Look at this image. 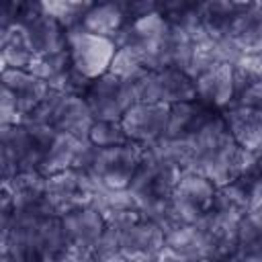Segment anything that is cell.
I'll list each match as a JSON object with an SVG mask.
<instances>
[{"label": "cell", "mask_w": 262, "mask_h": 262, "mask_svg": "<svg viewBox=\"0 0 262 262\" xmlns=\"http://www.w3.org/2000/svg\"><path fill=\"white\" fill-rule=\"evenodd\" d=\"M186 143L190 149V172L205 176L217 188L239 178L244 149L233 141L221 113L213 115Z\"/></svg>", "instance_id": "1"}, {"label": "cell", "mask_w": 262, "mask_h": 262, "mask_svg": "<svg viewBox=\"0 0 262 262\" xmlns=\"http://www.w3.org/2000/svg\"><path fill=\"white\" fill-rule=\"evenodd\" d=\"M55 135L53 127L37 123L0 127L2 180H10L16 174H41L43 158Z\"/></svg>", "instance_id": "2"}, {"label": "cell", "mask_w": 262, "mask_h": 262, "mask_svg": "<svg viewBox=\"0 0 262 262\" xmlns=\"http://www.w3.org/2000/svg\"><path fill=\"white\" fill-rule=\"evenodd\" d=\"M25 123L47 125L53 127L57 133L88 139V131L94 123V117L84 96L49 90L47 96L29 113Z\"/></svg>", "instance_id": "3"}, {"label": "cell", "mask_w": 262, "mask_h": 262, "mask_svg": "<svg viewBox=\"0 0 262 262\" xmlns=\"http://www.w3.org/2000/svg\"><path fill=\"white\" fill-rule=\"evenodd\" d=\"M135 102L149 104H176L196 100V84L194 78L176 68L166 70H145L139 78L131 82Z\"/></svg>", "instance_id": "4"}, {"label": "cell", "mask_w": 262, "mask_h": 262, "mask_svg": "<svg viewBox=\"0 0 262 262\" xmlns=\"http://www.w3.org/2000/svg\"><path fill=\"white\" fill-rule=\"evenodd\" d=\"M145 147L129 141L117 147H106L94 151V158L90 166L86 168V174L104 188L111 190H127L141 160H143Z\"/></svg>", "instance_id": "5"}, {"label": "cell", "mask_w": 262, "mask_h": 262, "mask_svg": "<svg viewBox=\"0 0 262 262\" xmlns=\"http://www.w3.org/2000/svg\"><path fill=\"white\" fill-rule=\"evenodd\" d=\"M59 223L70 244L72 260L74 262L94 260V252L106 227L104 213L94 205H84L61 213Z\"/></svg>", "instance_id": "6"}, {"label": "cell", "mask_w": 262, "mask_h": 262, "mask_svg": "<svg viewBox=\"0 0 262 262\" xmlns=\"http://www.w3.org/2000/svg\"><path fill=\"white\" fill-rule=\"evenodd\" d=\"M68 53L72 68L92 82L108 74L111 61L117 53V43L78 27L68 31Z\"/></svg>", "instance_id": "7"}, {"label": "cell", "mask_w": 262, "mask_h": 262, "mask_svg": "<svg viewBox=\"0 0 262 262\" xmlns=\"http://www.w3.org/2000/svg\"><path fill=\"white\" fill-rule=\"evenodd\" d=\"M217 186L196 172H182L172 192L170 205L176 223H199L203 221L215 203Z\"/></svg>", "instance_id": "8"}, {"label": "cell", "mask_w": 262, "mask_h": 262, "mask_svg": "<svg viewBox=\"0 0 262 262\" xmlns=\"http://www.w3.org/2000/svg\"><path fill=\"white\" fill-rule=\"evenodd\" d=\"M84 98L94 121H121L123 115L135 104L131 82H125L113 74L92 80Z\"/></svg>", "instance_id": "9"}, {"label": "cell", "mask_w": 262, "mask_h": 262, "mask_svg": "<svg viewBox=\"0 0 262 262\" xmlns=\"http://www.w3.org/2000/svg\"><path fill=\"white\" fill-rule=\"evenodd\" d=\"M16 25L23 29L35 55L68 49V31L41 8V2H23Z\"/></svg>", "instance_id": "10"}, {"label": "cell", "mask_w": 262, "mask_h": 262, "mask_svg": "<svg viewBox=\"0 0 262 262\" xmlns=\"http://www.w3.org/2000/svg\"><path fill=\"white\" fill-rule=\"evenodd\" d=\"M49 201L57 217L76 207L94 205L98 184L84 170H63L53 176H45Z\"/></svg>", "instance_id": "11"}, {"label": "cell", "mask_w": 262, "mask_h": 262, "mask_svg": "<svg viewBox=\"0 0 262 262\" xmlns=\"http://www.w3.org/2000/svg\"><path fill=\"white\" fill-rule=\"evenodd\" d=\"M168 104H149V102H135L121 119V125L129 137V141L149 147L156 141L164 139L168 133Z\"/></svg>", "instance_id": "12"}, {"label": "cell", "mask_w": 262, "mask_h": 262, "mask_svg": "<svg viewBox=\"0 0 262 262\" xmlns=\"http://www.w3.org/2000/svg\"><path fill=\"white\" fill-rule=\"evenodd\" d=\"M164 256L168 262H207L211 248L199 223H178L164 231Z\"/></svg>", "instance_id": "13"}, {"label": "cell", "mask_w": 262, "mask_h": 262, "mask_svg": "<svg viewBox=\"0 0 262 262\" xmlns=\"http://www.w3.org/2000/svg\"><path fill=\"white\" fill-rule=\"evenodd\" d=\"M196 100L215 113H223L235 102L237 84L231 63H219L194 78Z\"/></svg>", "instance_id": "14"}, {"label": "cell", "mask_w": 262, "mask_h": 262, "mask_svg": "<svg viewBox=\"0 0 262 262\" xmlns=\"http://www.w3.org/2000/svg\"><path fill=\"white\" fill-rule=\"evenodd\" d=\"M2 88H6L18 102V111L23 115V123L29 113L47 96L51 90L43 80L33 76L29 70H2L0 74Z\"/></svg>", "instance_id": "15"}, {"label": "cell", "mask_w": 262, "mask_h": 262, "mask_svg": "<svg viewBox=\"0 0 262 262\" xmlns=\"http://www.w3.org/2000/svg\"><path fill=\"white\" fill-rule=\"evenodd\" d=\"M221 117L233 141L242 149L254 151L262 147V113L239 106V104H231L221 113Z\"/></svg>", "instance_id": "16"}, {"label": "cell", "mask_w": 262, "mask_h": 262, "mask_svg": "<svg viewBox=\"0 0 262 262\" xmlns=\"http://www.w3.org/2000/svg\"><path fill=\"white\" fill-rule=\"evenodd\" d=\"M246 6L248 2H229V0L201 2V23L205 33L211 37H229Z\"/></svg>", "instance_id": "17"}, {"label": "cell", "mask_w": 262, "mask_h": 262, "mask_svg": "<svg viewBox=\"0 0 262 262\" xmlns=\"http://www.w3.org/2000/svg\"><path fill=\"white\" fill-rule=\"evenodd\" d=\"M213 115L215 111L207 108L199 100L190 102H176L170 106V117H168V133L166 137L170 139H188L192 137Z\"/></svg>", "instance_id": "18"}, {"label": "cell", "mask_w": 262, "mask_h": 262, "mask_svg": "<svg viewBox=\"0 0 262 262\" xmlns=\"http://www.w3.org/2000/svg\"><path fill=\"white\" fill-rule=\"evenodd\" d=\"M125 25H127V12L123 2H100L88 8L80 27L92 35L115 41Z\"/></svg>", "instance_id": "19"}, {"label": "cell", "mask_w": 262, "mask_h": 262, "mask_svg": "<svg viewBox=\"0 0 262 262\" xmlns=\"http://www.w3.org/2000/svg\"><path fill=\"white\" fill-rule=\"evenodd\" d=\"M35 59V51L31 49L23 29L12 25L0 31V61L2 70H29Z\"/></svg>", "instance_id": "20"}, {"label": "cell", "mask_w": 262, "mask_h": 262, "mask_svg": "<svg viewBox=\"0 0 262 262\" xmlns=\"http://www.w3.org/2000/svg\"><path fill=\"white\" fill-rule=\"evenodd\" d=\"M29 72L33 76H37L39 80H43L51 90L61 92L66 82H68V78H70V74H72V61H70L68 49L35 55Z\"/></svg>", "instance_id": "21"}, {"label": "cell", "mask_w": 262, "mask_h": 262, "mask_svg": "<svg viewBox=\"0 0 262 262\" xmlns=\"http://www.w3.org/2000/svg\"><path fill=\"white\" fill-rule=\"evenodd\" d=\"M231 39L244 51H262V2H248L237 18Z\"/></svg>", "instance_id": "22"}, {"label": "cell", "mask_w": 262, "mask_h": 262, "mask_svg": "<svg viewBox=\"0 0 262 262\" xmlns=\"http://www.w3.org/2000/svg\"><path fill=\"white\" fill-rule=\"evenodd\" d=\"M262 252V215L246 213L237 223V258Z\"/></svg>", "instance_id": "23"}, {"label": "cell", "mask_w": 262, "mask_h": 262, "mask_svg": "<svg viewBox=\"0 0 262 262\" xmlns=\"http://www.w3.org/2000/svg\"><path fill=\"white\" fill-rule=\"evenodd\" d=\"M92 4L90 2H63V0H53V2H41V8L53 16L66 31L78 29L84 20V14L88 12Z\"/></svg>", "instance_id": "24"}, {"label": "cell", "mask_w": 262, "mask_h": 262, "mask_svg": "<svg viewBox=\"0 0 262 262\" xmlns=\"http://www.w3.org/2000/svg\"><path fill=\"white\" fill-rule=\"evenodd\" d=\"M145 63L141 59V55L131 49V47H117V53L111 61V68H108V74L125 80V82H133L135 78H139L143 72H145Z\"/></svg>", "instance_id": "25"}, {"label": "cell", "mask_w": 262, "mask_h": 262, "mask_svg": "<svg viewBox=\"0 0 262 262\" xmlns=\"http://www.w3.org/2000/svg\"><path fill=\"white\" fill-rule=\"evenodd\" d=\"M88 141L98 149H106L129 143V137L121 121H94L88 131Z\"/></svg>", "instance_id": "26"}, {"label": "cell", "mask_w": 262, "mask_h": 262, "mask_svg": "<svg viewBox=\"0 0 262 262\" xmlns=\"http://www.w3.org/2000/svg\"><path fill=\"white\" fill-rule=\"evenodd\" d=\"M233 72L237 90L248 84L262 82V51H244L233 63Z\"/></svg>", "instance_id": "27"}, {"label": "cell", "mask_w": 262, "mask_h": 262, "mask_svg": "<svg viewBox=\"0 0 262 262\" xmlns=\"http://www.w3.org/2000/svg\"><path fill=\"white\" fill-rule=\"evenodd\" d=\"M20 123H23V115L18 111L16 98L6 88H0V127L20 125Z\"/></svg>", "instance_id": "28"}, {"label": "cell", "mask_w": 262, "mask_h": 262, "mask_svg": "<svg viewBox=\"0 0 262 262\" xmlns=\"http://www.w3.org/2000/svg\"><path fill=\"white\" fill-rule=\"evenodd\" d=\"M233 104H239V106L262 113V82H254V84H248V86L239 88L237 94H235Z\"/></svg>", "instance_id": "29"}, {"label": "cell", "mask_w": 262, "mask_h": 262, "mask_svg": "<svg viewBox=\"0 0 262 262\" xmlns=\"http://www.w3.org/2000/svg\"><path fill=\"white\" fill-rule=\"evenodd\" d=\"M237 262H262V252H254L248 256H239Z\"/></svg>", "instance_id": "30"}, {"label": "cell", "mask_w": 262, "mask_h": 262, "mask_svg": "<svg viewBox=\"0 0 262 262\" xmlns=\"http://www.w3.org/2000/svg\"><path fill=\"white\" fill-rule=\"evenodd\" d=\"M209 262H237V258H231V260H209Z\"/></svg>", "instance_id": "31"}, {"label": "cell", "mask_w": 262, "mask_h": 262, "mask_svg": "<svg viewBox=\"0 0 262 262\" xmlns=\"http://www.w3.org/2000/svg\"><path fill=\"white\" fill-rule=\"evenodd\" d=\"M256 213H260V215H262V205H260V209H258V211H256Z\"/></svg>", "instance_id": "32"}]
</instances>
